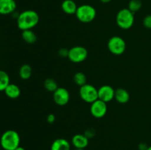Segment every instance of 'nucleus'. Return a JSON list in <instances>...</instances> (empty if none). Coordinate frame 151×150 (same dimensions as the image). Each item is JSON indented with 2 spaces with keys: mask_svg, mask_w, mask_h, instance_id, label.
Listing matches in <instances>:
<instances>
[{
  "mask_svg": "<svg viewBox=\"0 0 151 150\" xmlns=\"http://www.w3.org/2000/svg\"><path fill=\"white\" fill-rule=\"evenodd\" d=\"M16 21L18 28L21 30L32 29L39 22V15L33 10H26L19 13Z\"/></svg>",
  "mask_w": 151,
  "mask_h": 150,
  "instance_id": "obj_1",
  "label": "nucleus"
},
{
  "mask_svg": "<svg viewBox=\"0 0 151 150\" xmlns=\"http://www.w3.org/2000/svg\"><path fill=\"white\" fill-rule=\"evenodd\" d=\"M20 135L13 129L3 132L0 138V145L4 150H15L20 146Z\"/></svg>",
  "mask_w": 151,
  "mask_h": 150,
  "instance_id": "obj_2",
  "label": "nucleus"
},
{
  "mask_svg": "<svg viewBox=\"0 0 151 150\" xmlns=\"http://www.w3.org/2000/svg\"><path fill=\"white\" fill-rule=\"evenodd\" d=\"M75 16L79 21L88 24L94 20L97 16V11L93 6L84 4L78 6Z\"/></svg>",
  "mask_w": 151,
  "mask_h": 150,
  "instance_id": "obj_3",
  "label": "nucleus"
},
{
  "mask_svg": "<svg viewBox=\"0 0 151 150\" xmlns=\"http://www.w3.org/2000/svg\"><path fill=\"white\" fill-rule=\"evenodd\" d=\"M134 13L128 8L121 9L116 16V22L117 26L122 29H129L134 25Z\"/></svg>",
  "mask_w": 151,
  "mask_h": 150,
  "instance_id": "obj_4",
  "label": "nucleus"
},
{
  "mask_svg": "<svg viewBox=\"0 0 151 150\" xmlns=\"http://www.w3.org/2000/svg\"><path fill=\"white\" fill-rule=\"evenodd\" d=\"M79 95L83 101L91 104L98 99V89H97L94 85L86 83L80 87Z\"/></svg>",
  "mask_w": 151,
  "mask_h": 150,
  "instance_id": "obj_5",
  "label": "nucleus"
},
{
  "mask_svg": "<svg viewBox=\"0 0 151 150\" xmlns=\"http://www.w3.org/2000/svg\"><path fill=\"white\" fill-rule=\"evenodd\" d=\"M108 49L111 54L121 55L126 49V43L121 37L113 36L108 41Z\"/></svg>",
  "mask_w": 151,
  "mask_h": 150,
  "instance_id": "obj_6",
  "label": "nucleus"
},
{
  "mask_svg": "<svg viewBox=\"0 0 151 150\" xmlns=\"http://www.w3.org/2000/svg\"><path fill=\"white\" fill-rule=\"evenodd\" d=\"M88 57V50L82 46H75L69 49L68 58L71 62L80 63L86 60Z\"/></svg>",
  "mask_w": 151,
  "mask_h": 150,
  "instance_id": "obj_7",
  "label": "nucleus"
},
{
  "mask_svg": "<svg viewBox=\"0 0 151 150\" xmlns=\"http://www.w3.org/2000/svg\"><path fill=\"white\" fill-rule=\"evenodd\" d=\"M108 111L107 103L100 99H97L92 102L90 106V113L91 116L96 119L103 118Z\"/></svg>",
  "mask_w": 151,
  "mask_h": 150,
  "instance_id": "obj_8",
  "label": "nucleus"
},
{
  "mask_svg": "<svg viewBox=\"0 0 151 150\" xmlns=\"http://www.w3.org/2000/svg\"><path fill=\"white\" fill-rule=\"evenodd\" d=\"M53 100L58 106H64L69 103L70 99V94L67 89L62 87H58L55 91L53 92Z\"/></svg>",
  "mask_w": 151,
  "mask_h": 150,
  "instance_id": "obj_9",
  "label": "nucleus"
},
{
  "mask_svg": "<svg viewBox=\"0 0 151 150\" xmlns=\"http://www.w3.org/2000/svg\"><path fill=\"white\" fill-rule=\"evenodd\" d=\"M114 95L115 90L111 85H104L98 89V99L106 103L112 101Z\"/></svg>",
  "mask_w": 151,
  "mask_h": 150,
  "instance_id": "obj_10",
  "label": "nucleus"
},
{
  "mask_svg": "<svg viewBox=\"0 0 151 150\" xmlns=\"http://www.w3.org/2000/svg\"><path fill=\"white\" fill-rule=\"evenodd\" d=\"M17 5L15 0H0V15L13 14Z\"/></svg>",
  "mask_w": 151,
  "mask_h": 150,
  "instance_id": "obj_11",
  "label": "nucleus"
},
{
  "mask_svg": "<svg viewBox=\"0 0 151 150\" xmlns=\"http://www.w3.org/2000/svg\"><path fill=\"white\" fill-rule=\"evenodd\" d=\"M89 139L84 134H76L72 138V144L75 149H85L88 145Z\"/></svg>",
  "mask_w": 151,
  "mask_h": 150,
  "instance_id": "obj_12",
  "label": "nucleus"
},
{
  "mask_svg": "<svg viewBox=\"0 0 151 150\" xmlns=\"http://www.w3.org/2000/svg\"><path fill=\"white\" fill-rule=\"evenodd\" d=\"M71 144L65 138H57L51 144L50 150H70Z\"/></svg>",
  "mask_w": 151,
  "mask_h": 150,
  "instance_id": "obj_13",
  "label": "nucleus"
},
{
  "mask_svg": "<svg viewBox=\"0 0 151 150\" xmlns=\"http://www.w3.org/2000/svg\"><path fill=\"white\" fill-rule=\"evenodd\" d=\"M78 6L73 0H63L61 4V9L63 13L68 15H74L76 13Z\"/></svg>",
  "mask_w": 151,
  "mask_h": 150,
  "instance_id": "obj_14",
  "label": "nucleus"
},
{
  "mask_svg": "<svg viewBox=\"0 0 151 150\" xmlns=\"http://www.w3.org/2000/svg\"><path fill=\"white\" fill-rule=\"evenodd\" d=\"M114 99L119 104H126L130 99V94L127 90L119 88L115 90Z\"/></svg>",
  "mask_w": 151,
  "mask_h": 150,
  "instance_id": "obj_15",
  "label": "nucleus"
},
{
  "mask_svg": "<svg viewBox=\"0 0 151 150\" xmlns=\"http://www.w3.org/2000/svg\"><path fill=\"white\" fill-rule=\"evenodd\" d=\"M4 94L8 98L15 99L19 98L21 94V89L17 85L13 83H10L4 91Z\"/></svg>",
  "mask_w": 151,
  "mask_h": 150,
  "instance_id": "obj_16",
  "label": "nucleus"
},
{
  "mask_svg": "<svg viewBox=\"0 0 151 150\" xmlns=\"http://www.w3.org/2000/svg\"><path fill=\"white\" fill-rule=\"evenodd\" d=\"M22 37L24 41L27 44H32L37 41V35L32 31V29H27V30L22 31Z\"/></svg>",
  "mask_w": 151,
  "mask_h": 150,
  "instance_id": "obj_17",
  "label": "nucleus"
},
{
  "mask_svg": "<svg viewBox=\"0 0 151 150\" xmlns=\"http://www.w3.org/2000/svg\"><path fill=\"white\" fill-rule=\"evenodd\" d=\"M32 69L29 65L28 64H24L21 66L20 69H19V76L21 79H29V78L32 76Z\"/></svg>",
  "mask_w": 151,
  "mask_h": 150,
  "instance_id": "obj_18",
  "label": "nucleus"
},
{
  "mask_svg": "<svg viewBox=\"0 0 151 150\" xmlns=\"http://www.w3.org/2000/svg\"><path fill=\"white\" fill-rule=\"evenodd\" d=\"M10 76L4 71L0 70V91H4L10 84Z\"/></svg>",
  "mask_w": 151,
  "mask_h": 150,
  "instance_id": "obj_19",
  "label": "nucleus"
},
{
  "mask_svg": "<svg viewBox=\"0 0 151 150\" xmlns=\"http://www.w3.org/2000/svg\"><path fill=\"white\" fill-rule=\"evenodd\" d=\"M44 86L47 91L52 93L58 89V88L57 82L54 79H52V78H47V79H46L44 82Z\"/></svg>",
  "mask_w": 151,
  "mask_h": 150,
  "instance_id": "obj_20",
  "label": "nucleus"
},
{
  "mask_svg": "<svg viewBox=\"0 0 151 150\" xmlns=\"http://www.w3.org/2000/svg\"><path fill=\"white\" fill-rule=\"evenodd\" d=\"M73 80L76 85L81 87L83 86V85H85V84H86L87 78L83 72L78 71L77 72V73H75V75H74Z\"/></svg>",
  "mask_w": 151,
  "mask_h": 150,
  "instance_id": "obj_21",
  "label": "nucleus"
},
{
  "mask_svg": "<svg viewBox=\"0 0 151 150\" xmlns=\"http://www.w3.org/2000/svg\"><path fill=\"white\" fill-rule=\"evenodd\" d=\"M142 3L141 0H131L128 3V8L134 13L138 12L142 8Z\"/></svg>",
  "mask_w": 151,
  "mask_h": 150,
  "instance_id": "obj_22",
  "label": "nucleus"
},
{
  "mask_svg": "<svg viewBox=\"0 0 151 150\" xmlns=\"http://www.w3.org/2000/svg\"><path fill=\"white\" fill-rule=\"evenodd\" d=\"M143 25L147 29H151V15H147L144 18Z\"/></svg>",
  "mask_w": 151,
  "mask_h": 150,
  "instance_id": "obj_23",
  "label": "nucleus"
},
{
  "mask_svg": "<svg viewBox=\"0 0 151 150\" xmlns=\"http://www.w3.org/2000/svg\"><path fill=\"white\" fill-rule=\"evenodd\" d=\"M69 49H67L66 48H61L59 49L58 54L61 57H68L69 56Z\"/></svg>",
  "mask_w": 151,
  "mask_h": 150,
  "instance_id": "obj_24",
  "label": "nucleus"
},
{
  "mask_svg": "<svg viewBox=\"0 0 151 150\" xmlns=\"http://www.w3.org/2000/svg\"><path fill=\"white\" fill-rule=\"evenodd\" d=\"M84 135L89 139V138H93L94 136V135H95V131H94V129H88L86 130Z\"/></svg>",
  "mask_w": 151,
  "mask_h": 150,
  "instance_id": "obj_25",
  "label": "nucleus"
},
{
  "mask_svg": "<svg viewBox=\"0 0 151 150\" xmlns=\"http://www.w3.org/2000/svg\"><path fill=\"white\" fill-rule=\"evenodd\" d=\"M55 116L52 113H50L47 116V121H48V123L50 124H53L55 121Z\"/></svg>",
  "mask_w": 151,
  "mask_h": 150,
  "instance_id": "obj_26",
  "label": "nucleus"
},
{
  "mask_svg": "<svg viewBox=\"0 0 151 150\" xmlns=\"http://www.w3.org/2000/svg\"><path fill=\"white\" fill-rule=\"evenodd\" d=\"M147 148H148V146L145 143H140L138 146L139 150H147Z\"/></svg>",
  "mask_w": 151,
  "mask_h": 150,
  "instance_id": "obj_27",
  "label": "nucleus"
},
{
  "mask_svg": "<svg viewBox=\"0 0 151 150\" xmlns=\"http://www.w3.org/2000/svg\"><path fill=\"white\" fill-rule=\"evenodd\" d=\"M15 150H26V149H25L24 148V147H22V146H19L17 147V148H16Z\"/></svg>",
  "mask_w": 151,
  "mask_h": 150,
  "instance_id": "obj_28",
  "label": "nucleus"
},
{
  "mask_svg": "<svg viewBox=\"0 0 151 150\" xmlns=\"http://www.w3.org/2000/svg\"><path fill=\"white\" fill-rule=\"evenodd\" d=\"M100 1L103 3H109V2H110L111 0H100Z\"/></svg>",
  "mask_w": 151,
  "mask_h": 150,
  "instance_id": "obj_29",
  "label": "nucleus"
},
{
  "mask_svg": "<svg viewBox=\"0 0 151 150\" xmlns=\"http://www.w3.org/2000/svg\"><path fill=\"white\" fill-rule=\"evenodd\" d=\"M147 150H151V146H148V148L147 149Z\"/></svg>",
  "mask_w": 151,
  "mask_h": 150,
  "instance_id": "obj_30",
  "label": "nucleus"
},
{
  "mask_svg": "<svg viewBox=\"0 0 151 150\" xmlns=\"http://www.w3.org/2000/svg\"><path fill=\"white\" fill-rule=\"evenodd\" d=\"M75 150H85V149H75Z\"/></svg>",
  "mask_w": 151,
  "mask_h": 150,
  "instance_id": "obj_31",
  "label": "nucleus"
},
{
  "mask_svg": "<svg viewBox=\"0 0 151 150\" xmlns=\"http://www.w3.org/2000/svg\"><path fill=\"white\" fill-rule=\"evenodd\" d=\"M3 150H4V149H3Z\"/></svg>",
  "mask_w": 151,
  "mask_h": 150,
  "instance_id": "obj_32",
  "label": "nucleus"
}]
</instances>
